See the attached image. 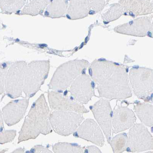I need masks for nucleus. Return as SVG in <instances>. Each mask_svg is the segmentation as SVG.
Segmentation results:
<instances>
[{"label": "nucleus", "instance_id": "7ed1b4c3", "mask_svg": "<svg viewBox=\"0 0 153 153\" xmlns=\"http://www.w3.org/2000/svg\"><path fill=\"white\" fill-rule=\"evenodd\" d=\"M91 111L108 141H110L113 113L110 101L103 98L100 100L92 106Z\"/></svg>", "mask_w": 153, "mask_h": 153}, {"label": "nucleus", "instance_id": "0eeeda50", "mask_svg": "<svg viewBox=\"0 0 153 153\" xmlns=\"http://www.w3.org/2000/svg\"><path fill=\"white\" fill-rule=\"evenodd\" d=\"M78 135L87 141L99 147L104 144L105 137L102 130L98 124L92 119H87L79 126Z\"/></svg>", "mask_w": 153, "mask_h": 153}, {"label": "nucleus", "instance_id": "f257e3e1", "mask_svg": "<svg viewBox=\"0 0 153 153\" xmlns=\"http://www.w3.org/2000/svg\"><path fill=\"white\" fill-rule=\"evenodd\" d=\"M100 97L108 100L131 97L129 80L124 70L117 67L96 68L92 73Z\"/></svg>", "mask_w": 153, "mask_h": 153}, {"label": "nucleus", "instance_id": "f03ea898", "mask_svg": "<svg viewBox=\"0 0 153 153\" xmlns=\"http://www.w3.org/2000/svg\"><path fill=\"white\" fill-rule=\"evenodd\" d=\"M127 151L138 153L153 150V137L143 124H135L130 128Z\"/></svg>", "mask_w": 153, "mask_h": 153}, {"label": "nucleus", "instance_id": "9b49d317", "mask_svg": "<svg viewBox=\"0 0 153 153\" xmlns=\"http://www.w3.org/2000/svg\"><path fill=\"white\" fill-rule=\"evenodd\" d=\"M152 96L151 97V101L153 103V93L152 94Z\"/></svg>", "mask_w": 153, "mask_h": 153}, {"label": "nucleus", "instance_id": "1a4fd4ad", "mask_svg": "<svg viewBox=\"0 0 153 153\" xmlns=\"http://www.w3.org/2000/svg\"><path fill=\"white\" fill-rule=\"evenodd\" d=\"M128 137L125 133L117 135L111 140L110 145L114 153H121L126 150Z\"/></svg>", "mask_w": 153, "mask_h": 153}, {"label": "nucleus", "instance_id": "20e7f679", "mask_svg": "<svg viewBox=\"0 0 153 153\" xmlns=\"http://www.w3.org/2000/svg\"><path fill=\"white\" fill-rule=\"evenodd\" d=\"M141 73L132 71L130 80L134 93L138 98L147 97L153 92V72L149 70H140Z\"/></svg>", "mask_w": 153, "mask_h": 153}, {"label": "nucleus", "instance_id": "39448f33", "mask_svg": "<svg viewBox=\"0 0 153 153\" xmlns=\"http://www.w3.org/2000/svg\"><path fill=\"white\" fill-rule=\"evenodd\" d=\"M133 111L122 105H117L113 113L112 127L113 133L117 134L130 129L136 122Z\"/></svg>", "mask_w": 153, "mask_h": 153}, {"label": "nucleus", "instance_id": "9d476101", "mask_svg": "<svg viewBox=\"0 0 153 153\" xmlns=\"http://www.w3.org/2000/svg\"><path fill=\"white\" fill-rule=\"evenodd\" d=\"M87 152H91V153H101V152L100 151L99 149L97 147H95V146H89V147H87ZM85 150V151H86Z\"/></svg>", "mask_w": 153, "mask_h": 153}, {"label": "nucleus", "instance_id": "423d86ee", "mask_svg": "<svg viewBox=\"0 0 153 153\" xmlns=\"http://www.w3.org/2000/svg\"><path fill=\"white\" fill-rule=\"evenodd\" d=\"M72 86V94L79 103L87 104L95 95V85L88 76H80Z\"/></svg>", "mask_w": 153, "mask_h": 153}, {"label": "nucleus", "instance_id": "6e6552de", "mask_svg": "<svg viewBox=\"0 0 153 153\" xmlns=\"http://www.w3.org/2000/svg\"><path fill=\"white\" fill-rule=\"evenodd\" d=\"M136 104L134 110L141 122L146 126H153V105L145 103Z\"/></svg>", "mask_w": 153, "mask_h": 153}]
</instances>
